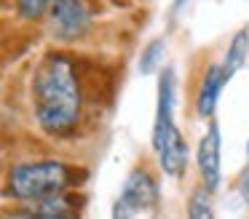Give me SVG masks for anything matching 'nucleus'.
Listing matches in <instances>:
<instances>
[{"label": "nucleus", "instance_id": "nucleus-13", "mask_svg": "<svg viewBox=\"0 0 249 219\" xmlns=\"http://www.w3.org/2000/svg\"><path fill=\"white\" fill-rule=\"evenodd\" d=\"M17 5H19V14L24 19H38L40 14H46L51 0H17Z\"/></svg>", "mask_w": 249, "mask_h": 219}, {"label": "nucleus", "instance_id": "nucleus-14", "mask_svg": "<svg viewBox=\"0 0 249 219\" xmlns=\"http://www.w3.org/2000/svg\"><path fill=\"white\" fill-rule=\"evenodd\" d=\"M241 198H244V203L249 206V171L244 174V179H241Z\"/></svg>", "mask_w": 249, "mask_h": 219}, {"label": "nucleus", "instance_id": "nucleus-11", "mask_svg": "<svg viewBox=\"0 0 249 219\" xmlns=\"http://www.w3.org/2000/svg\"><path fill=\"white\" fill-rule=\"evenodd\" d=\"M163 53H166V43L163 40H150L145 46V51H142V56H140V72L142 75H153L158 69V64L163 62Z\"/></svg>", "mask_w": 249, "mask_h": 219}, {"label": "nucleus", "instance_id": "nucleus-1", "mask_svg": "<svg viewBox=\"0 0 249 219\" xmlns=\"http://www.w3.org/2000/svg\"><path fill=\"white\" fill-rule=\"evenodd\" d=\"M35 115L49 134H67L81 118L75 67L65 56H49L35 72Z\"/></svg>", "mask_w": 249, "mask_h": 219}, {"label": "nucleus", "instance_id": "nucleus-12", "mask_svg": "<svg viewBox=\"0 0 249 219\" xmlns=\"http://www.w3.org/2000/svg\"><path fill=\"white\" fill-rule=\"evenodd\" d=\"M188 217L193 219H209L212 217V206H209V190L201 187L190 195V208H188Z\"/></svg>", "mask_w": 249, "mask_h": 219}, {"label": "nucleus", "instance_id": "nucleus-3", "mask_svg": "<svg viewBox=\"0 0 249 219\" xmlns=\"http://www.w3.org/2000/svg\"><path fill=\"white\" fill-rule=\"evenodd\" d=\"M161 201V192H158V185L145 168H134L126 179L124 190H121V198L113 208V217H134V214L142 211H153Z\"/></svg>", "mask_w": 249, "mask_h": 219}, {"label": "nucleus", "instance_id": "nucleus-9", "mask_svg": "<svg viewBox=\"0 0 249 219\" xmlns=\"http://www.w3.org/2000/svg\"><path fill=\"white\" fill-rule=\"evenodd\" d=\"M247 59H249V32L241 30V32H236V37L231 40V46H228V53H225V62L220 64L222 72H225V78L231 80L233 75H236L238 69L247 64Z\"/></svg>", "mask_w": 249, "mask_h": 219}, {"label": "nucleus", "instance_id": "nucleus-7", "mask_svg": "<svg viewBox=\"0 0 249 219\" xmlns=\"http://www.w3.org/2000/svg\"><path fill=\"white\" fill-rule=\"evenodd\" d=\"M228 78L222 72L220 64H212L206 69L204 80H201V88H198V96H196V110H198L201 118H212L217 110V99H220L222 88H225Z\"/></svg>", "mask_w": 249, "mask_h": 219}, {"label": "nucleus", "instance_id": "nucleus-15", "mask_svg": "<svg viewBox=\"0 0 249 219\" xmlns=\"http://www.w3.org/2000/svg\"><path fill=\"white\" fill-rule=\"evenodd\" d=\"M185 3H188V0H174V3H172V14H177V11L182 8Z\"/></svg>", "mask_w": 249, "mask_h": 219}, {"label": "nucleus", "instance_id": "nucleus-4", "mask_svg": "<svg viewBox=\"0 0 249 219\" xmlns=\"http://www.w3.org/2000/svg\"><path fill=\"white\" fill-rule=\"evenodd\" d=\"M89 27L91 14L83 0H51V32L59 40H75Z\"/></svg>", "mask_w": 249, "mask_h": 219}, {"label": "nucleus", "instance_id": "nucleus-6", "mask_svg": "<svg viewBox=\"0 0 249 219\" xmlns=\"http://www.w3.org/2000/svg\"><path fill=\"white\" fill-rule=\"evenodd\" d=\"M220 152H222L220 126L212 123L209 131L204 134V139L198 144V171L204 176V187L209 192H214L220 187Z\"/></svg>", "mask_w": 249, "mask_h": 219}, {"label": "nucleus", "instance_id": "nucleus-2", "mask_svg": "<svg viewBox=\"0 0 249 219\" xmlns=\"http://www.w3.org/2000/svg\"><path fill=\"white\" fill-rule=\"evenodd\" d=\"M72 174L65 163L56 160H40V163H24L11 171L8 179V190L11 195L22 198V201H40L62 192L70 185Z\"/></svg>", "mask_w": 249, "mask_h": 219}, {"label": "nucleus", "instance_id": "nucleus-8", "mask_svg": "<svg viewBox=\"0 0 249 219\" xmlns=\"http://www.w3.org/2000/svg\"><path fill=\"white\" fill-rule=\"evenodd\" d=\"M174 123V69H166L158 80V112L153 126V144L161 139V134Z\"/></svg>", "mask_w": 249, "mask_h": 219}, {"label": "nucleus", "instance_id": "nucleus-10", "mask_svg": "<svg viewBox=\"0 0 249 219\" xmlns=\"http://www.w3.org/2000/svg\"><path fill=\"white\" fill-rule=\"evenodd\" d=\"M24 214H30V217H72L75 208H72L70 198H62L59 192H56V195H49V198L35 201Z\"/></svg>", "mask_w": 249, "mask_h": 219}, {"label": "nucleus", "instance_id": "nucleus-16", "mask_svg": "<svg viewBox=\"0 0 249 219\" xmlns=\"http://www.w3.org/2000/svg\"><path fill=\"white\" fill-rule=\"evenodd\" d=\"M247 152H249V144H247Z\"/></svg>", "mask_w": 249, "mask_h": 219}, {"label": "nucleus", "instance_id": "nucleus-5", "mask_svg": "<svg viewBox=\"0 0 249 219\" xmlns=\"http://www.w3.org/2000/svg\"><path fill=\"white\" fill-rule=\"evenodd\" d=\"M153 150L158 152L163 174H169V176L185 174V166H188V142L182 139V134H179V128L174 123L161 134V139L153 144Z\"/></svg>", "mask_w": 249, "mask_h": 219}]
</instances>
